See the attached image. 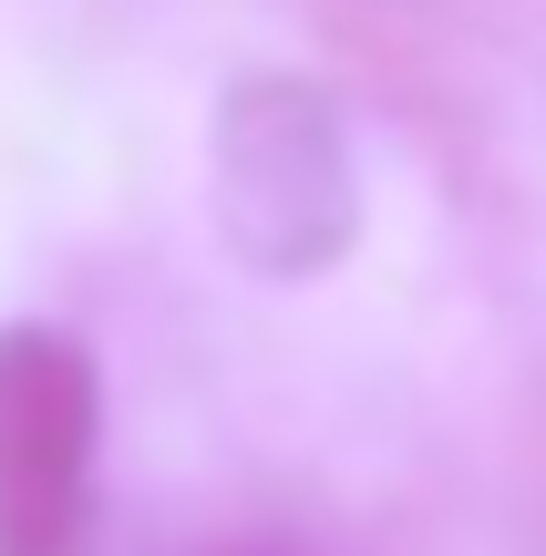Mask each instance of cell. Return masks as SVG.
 I'll return each instance as SVG.
<instances>
[{"label": "cell", "mask_w": 546, "mask_h": 556, "mask_svg": "<svg viewBox=\"0 0 546 556\" xmlns=\"http://www.w3.org/2000/svg\"><path fill=\"white\" fill-rule=\"evenodd\" d=\"M217 556H279V546H217Z\"/></svg>", "instance_id": "3"}, {"label": "cell", "mask_w": 546, "mask_h": 556, "mask_svg": "<svg viewBox=\"0 0 546 556\" xmlns=\"http://www.w3.org/2000/svg\"><path fill=\"white\" fill-rule=\"evenodd\" d=\"M103 454V371L73 330H0V556H82Z\"/></svg>", "instance_id": "2"}, {"label": "cell", "mask_w": 546, "mask_h": 556, "mask_svg": "<svg viewBox=\"0 0 546 556\" xmlns=\"http://www.w3.org/2000/svg\"><path fill=\"white\" fill-rule=\"evenodd\" d=\"M217 217L247 268H330L351 248L361 186L351 144L309 83H238L217 124Z\"/></svg>", "instance_id": "1"}]
</instances>
